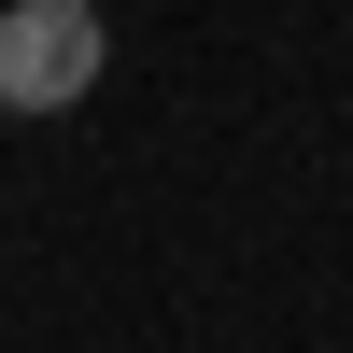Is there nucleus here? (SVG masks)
<instances>
[{
	"mask_svg": "<svg viewBox=\"0 0 353 353\" xmlns=\"http://www.w3.org/2000/svg\"><path fill=\"white\" fill-rule=\"evenodd\" d=\"M113 71L99 0H0V113H85Z\"/></svg>",
	"mask_w": 353,
	"mask_h": 353,
	"instance_id": "1",
	"label": "nucleus"
}]
</instances>
